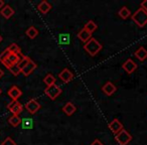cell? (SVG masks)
Listing matches in <instances>:
<instances>
[{"label": "cell", "instance_id": "obj_1", "mask_svg": "<svg viewBox=\"0 0 147 145\" xmlns=\"http://www.w3.org/2000/svg\"><path fill=\"white\" fill-rule=\"evenodd\" d=\"M102 47H103L102 45H101L96 38H94V37H92L90 40H88L84 45L85 51H86L91 57H95V55L102 49Z\"/></svg>", "mask_w": 147, "mask_h": 145}, {"label": "cell", "instance_id": "obj_2", "mask_svg": "<svg viewBox=\"0 0 147 145\" xmlns=\"http://www.w3.org/2000/svg\"><path fill=\"white\" fill-rule=\"evenodd\" d=\"M132 20L138 25L139 27H144L147 24V12L142 8H139L135 11L134 14L131 16Z\"/></svg>", "mask_w": 147, "mask_h": 145}, {"label": "cell", "instance_id": "obj_3", "mask_svg": "<svg viewBox=\"0 0 147 145\" xmlns=\"http://www.w3.org/2000/svg\"><path fill=\"white\" fill-rule=\"evenodd\" d=\"M23 55H15V53H8V55H7L6 57H4V59H1V63L4 65L5 67H7V69H10V67H14L15 65H17V63H19V61H20L21 59H22Z\"/></svg>", "mask_w": 147, "mask_h": 145}, {"label": "cell", "instance_id": "obj_4", "mask_svg": "<svg viewBox=\"0 0 147 145\" xmlns=\"http://www.w3.org/2000/svg\"><path fill=\"white\" fill-rule=\"evenodd\" d=\"M115 139L119 143V145H127L132 140V136L129 134V132L127 130L122 129L118 134L115 135Z\"/></svg>", "mask_w": 147, "mask_h": 145}, {"label": "cell", "instance_id": "obj_5", "mask_svg": "<svg viewBox=\"0 0 147 145\" xmlns=\"http://www.w3.org/2000/svg\"><path fill=\"white\" fill-rule=\"evenodd\" d=\"M45 94L49 97L51 100H55L59 95L61 94V89L57 85H51L49 87H47L45 90Z\"/></svg>", "mask_w": 147, "mask_h": 145}, {"label": "cell", "instance_id": "obj_6", "mask_svg": "<svg viewBox=\"0 0 147 145\" xmlns=\"http://www.w3.org/2000/svg\"><path fill=\"white\" fill-rule=\"evenodd\" d=\"M7 109L12 113L15 116H19L21 112L23 110V106L18 102V101H12L11 103H9L7 105Z\"/></svg>", "mask_w": 147, "mask_h": 145}, {"label": "cell", "instance_id": "obj_7", "mask_svg": "<svg viewBox=\"0 0 147 145\" xmlns=\"http://www.w3.org/2000/svg\"><path fill=\"white\" fill-rule=\"evenodd\" d=\"M25 109H26L30 114H35V113L40 109V104H39L36 100H34V99H30V100L25 104Z\"/></svg>", "mask_w": 147, "mask_h": 145}, {"label": "cell", "instance_id": "obj_8", "mask_svg": "<svg viewBox=\"0 0 147 145\" xmlns=\"http://www.w3.org/2000/svg\"><path fill=\"white\" fill-rule=\"evenodd\" d=\"M122 67L127 74H132V73H134V71H136L137 65L132 59H128L124 63H123Z\"/></svg>", "mask_w": 147, "mask_h": 145}, {"label": "cell", "instance_id": "obj_9", "mask_svg": "<svg viewBox=\"0 0 147 145\" xmlns=\"http://www.w3.org/2000/svg\"><path fill=\"white\" fill-rule=\"evenodd\" d=\"M108 126H109V129H110V130L112 131L115 135L118 134L122 129H124L123 124L118 120V119H114V120H112L110 123H109Z\"/></svg>", "mask_w": 147, "mask_h": 145}, {"label": "cell", "instance_id": "obj_10", "mask_svg": "<svg viewBox=\"0 0 147 145\" xmlns=\"http://www.w3.org/2000/svg\"><path fill=\"white\" fill-rule=\"evenodd\" d=\"M7 94H8V96L10 97L11 99H12V101H17L21 97V95H22V92H21V90L18 88V87L12 86L8 90Z\"/></svg>", "mask_w": 147, "mask_h": 145}, {"label": "cell", "instance_id": "obj_11", "mask_svg": "<svg viewBox=\"0 0 147 145\" xmlns=\"http://www.w3.org/2000/svg\"><path fill=\"white\" fill-rule=\"evenodd\" d=\"M59 78L61 79L63 83H69L74 79V74L69 71V69H63V71L59 74Z\"/></svg>", "mask_w": 147, "mask_h": 145}, {"label": "cell", "instance_id": "obj_12", "mask_svg": "<svg viewBox=\"0 0 147 145\" xmlns=\"http://www.w3.org/2000/svg\"><path fill=\"white\" fill-rule=\"evenodd\" d=\"M35 69H36V65H35L34 61L30 59L29 63H27V65H25L22 69H21V74H23V76L27 77V76H29V75H30Z\"/></svg>", "mask_w": 147, "mask_h": 145}, {"label": "cell", "instance_id": "obj_13", "mask_svg": "<svg viewBox=\"0 0 147 145\" xmlns=\"http://www.w3.org/2000/svg\"><path fill=\"white\" fill-rule=\"evenodd\" d=\"M116 90H117V88L114 86V84L111 82L106 83V84L102 87V91L104 92L105 95H107V96H112V95L116 92Z\"/></svg>", "mask_w": 147, "mask_h": 145}, {"label": "cell", "instance_id": "obj_14", "mask_svg": "<svg viewBox=\"0 0 147 145\" xmlns=\"http://www.w3.org/2000/svg\"><path fill=\"white\" fill-rule=\"evenodd\" d=\"M134 55L137 59H139L140 61H143L147 59V49L143 47H140L134 53Z\"/></svg>", "mask_w": 147, "mask_h": 145}, {"label": "cell", "instance_id": "obj_15", "mask_svg": "<svg viewBox=\"0 0 147 145\" xmlns=\"http://www.w3.org/2000/svg\"><path fill=\"white\" fill-rule=\"evenodd\" d=\"M78 37H79V39H80L81 41H83V42L86 43L87 41L90 40V39L92 38V33L89 32V31L86 30L85 28H83V29H81V30L79 31Z\"/></svg>", "mask_w": 147, "mask_h": 145}, {"label": "cell", "instance_id": "obj_16", "mask_svg": "<svg viewBox=\"0 0 147 145\" xmlns=\"http://www.w3.org/2000/svg\"><path fill=\"white\" fill-rule=\"evenodd\" d=\"M63 111L65 115H67V116H71V115L77 111V108L71 102H67V104L63 107Z\"/></svg>", "mask_w": 147, "mask_h": 145}, {"label": "cell", "instance_id": "obj_17", "mask_svg": "<svg viewBox=\"0 0 147 145\" xmlns=\"http://www.w3.org/2000/svg\"><path fill=\"white\" fill-rule=\"evenodd\" d=\"M14 14V10L11 6L9 5H4V6L1 8V15H2L4 18L9 19L12 15Z\"/></svg>", "mask_w": 147, "mask_h": 145}, {"label": "cell", "instance_id": "obj_18", "mask_svg": "<svg viewBox=\"0 0 147 145\" xmlns=\"http://www.w3.org/2000/svg\"><path fill=\"white\" fill-rule=\"evenodd\" d=\"M37 9H38V11H40L42 14H45V13H47L51 9V5L49 4L47 1H41V2L37 5Z\"/></svg>", "mask_w": 147, "mask_h": 145}, {"label": "cell", "instance_id": "obj_19", "mask_svg": "<svg viewBox=\"0 0 147 145\" xmlns=\"http://www.w3.org/2000/svg\"><path fill=\"white\" fill-rule=\"evenodd\" d=\"M118 14L122 19H127L131 15V12H130V10L128 9V7L123 6L122 8L118 11Z\"/></svg>", "mask_w": 147, "mask_h": 145}, {"label": "cell", "instance_id": "obj_20", "mask_svg": "<svg viewBox=\"0 0 147 145\" xmlns=\"http://www.w3.org/2000/svg\"><path fill=\"white\" fill-rule=\"evenodd\" d=\"M25 33H26V35L29 37V38L33 39L37 36V34H38V30H37L34 26H30V27L27 28V30L25 31Z\"/></svg>", "mask_w": 147, "mask_h": 145}, {"label": "cell", "instance_id": "obj_21", "mask_svg": "<svg viewBox=\"0 0 147 145\" xmlns=\"http://www.w3.org/2000/svg\"><path fill=\"white\" fill-rule=\"evenodd\" d=\"M21 125L23 129H31L33 126V120L31 118H24L21 120Z\"/></svg>", "mask_w": 147, "mask_h": 145}, {"label": "cell", "instance_id": "obj_22", "mask_svg": "<svg viewBox=\"0 0 147 145\" xmlns=\"http://www.w3.org/2000/svg\"><path fill=\"white\" fill-rule=\"evenodd\" d=\"M97 24L95 23V21H93V20H89L88 22L85 24V27L84 28L86 29V30H88L89 32H91V33H93L95 30L97 29Z\"/></svg>", "mask_w": 147, "mask_h": 145}, {"label": "cell", "instance_id": "obj_23", "mask_svg": "<svg viewBox=\"0 0 147 145\" xmlns=\"http://www.w3.org/2000/svg\"><path fill=\"white\" fill-rule=\"evenodd\" d=\"M7 51L10 53H15V55H20L21 53V49L16 43H11L8 47H7Z\"/></svg>", "mask_w": 147, "mask_h": 145}, {"label": "cell", "instance_id": "obj_24", "mask_svg": "<svg viewBox=\"0 0 147 145\" xmlns=\"http://www.w3.org/2000/svg\"><path fill=\"white\" fill-rule=\"evenodd\" d=\"M8 122L11 126L13 127H17L19 124H21V119L19 118V116H15V115H12L10 118L8 119Z\"/></svg>", "mask_w": 147, "mask_h": 145}, {"label": "cell", "instance_id": "obj_25", "mask_svg": "<svg viewBox=\"0 0 147 145\" xmlns=\"http://www.w3.org/2000/svg\"><path fill=\"white\" fill-rule=\"evenodd\" d=\"M43 82H45V84L47 85V87H49V86H51V85L55 84V78L51 74H47V76L45 77V79H43Z\"/></svg>", "mask_w": 147, "mask_h": 145}, {"label": "cell", "instance_id": "obj_26", "mask_svg": "<svg viewBox=\"0 0 147 145\" xmlns=\"http://www.w3.org/2000/svg\"><path fill=\"white\" fill-rule=\"evenodd\" d=\"M59 45H69V34L67 33H61L59 35Z\"/></svg>", "mask_w": 147, "mask_h": 145}, {"label": "cell", "instance_id": "obj_27", "mask_svg": "<svg viewBox=\"0 0 147 145\" xmlns=\"http://www.w3.org/2000/svg\"><path fill=\"white\" fill-rule=\"evenodd\" d=\"M29 61H30V59H29L28 57H26V55H23L22 57V59H20V61H19V63H17V65H18V67L20 69H22L23 67H25V65H27V63H29Z\"/></svg>", "mask_w": 147, "mask_h": 145}, {"label": "cell", "instance_id": "obj_28", "mask_svg": "<svg viewBox=\"0 0 147 145\" xmlns=\"http://www.w3.org/2000/svg\"><path fill=\"white\" fill-rule=\"evenodd\" d=\"M9 71H10V73L13 75V76H18V75L21 73V69H19L17 65H15L14 67H10V69H9Z\"/></svg>", "mask_w": 147, "mask_h": 145}, {"label": "cell", "instance_id": "obj_29", "mask_svg": "<svg viewBox=\"0 0 147 145\" xmlns=\"http://www.w3.org/2000/svg\"><path fill=\"white\" fill-rule=\"evenodd\" d=\"M1 145H16V143H15V141L13 140L11 137H7V138L1 143Z\"/></svg>", "mask_w": 147, "mask_h": 145}, {"label": "cell", "instance_id": "obj_30", "mask_svg": "<svg viewBox=\"0 0 147 145\" xmlns=\"http://www.w3.org/2000/svg\"><path fill=\"white\" fill-rule=\"evenodd\" d=\"M140 8H142L144 11H146L147 12V0H144L142 3H141V5H140Z\"/></svg>", "mask_w": 147, "mask_h": 145}, {"label": "cell", "instance_id": "obj_31", "mask_svg": "<svg viewBox=\"0 0 147 145\" xmlns=\"http://www.w3.org/2000/svg\"><path fill=\"white\" fill-rule=\"evenodd\" d=\"M90 145H104V144H103V143L101 142L100 140H98V139H96V140H94V141H93V142L91 143Z\"/></svg>", "mask_w": 147, "mask_h": 145}, {"label": "cell", "instance_id": "obj_32", "mask_svg": "<svg viewBox=\"0 0 147 145\" xmlns=\"http://www.w3.org/2000/svg\"><path fill=\"white\" fill-rule=\"evenodd\" d=\"M3 75H4V71H3L2 69H0V79L2 78V77H3Z\"/></svg>", "mask_w": 147, "mask_h": 145}, {"label": "cell", "instance_id": "obj_33", "mask_svg": "<svg viewBox=\"0 0 147 145\" xmlns=\"http://www.w3.org/2000/svg\"><path fill=\"white\" fill-rule=\"evenodd\" d=\"M4 6V2H3L2 0H0V8H2Z\"/></svg>", "mask_w": 147, "mask_h": 145}, {"label": "cell", "instance_id": "obj_34", "mask_svg": "<svg viewBox=\"0 0 147 145\" xmlns=\"http://www.w3.org/2000/svg\"><path fill=\"white\" fill-rule=\"evenodd\" d=\"M1 41H2V36L0 35V42H1Z\"/></svg>", "mask_w": 147, "mask_h": 145}, {"label": "cell", "instance_id": "obj_35", "mask_svg": "<svg viewBox=\"0 0 147 145\" xmlns=\"http://www.w3.org/2000/svg\"><path fill=\"white\" fill-rule=\"evenodd\" d=\"M1 93H2V91H1V89H0V95H1Z\"/></svg>", "mask_w": 147, "mask_h": 145}]
</instances>
